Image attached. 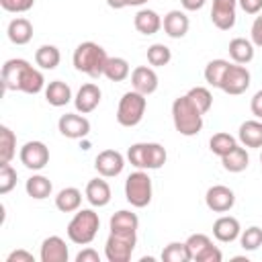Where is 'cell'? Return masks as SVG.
<instances>
[{
    "label": "cell",
    "instance_id": "cell-25",
    "mask_svg": "<svg viewBox=\"0 0 262 262\" xmlns=\"http://www.w3.org/2000/svg\"><path fill=\"white\" fill-rule=\"evenodd\" d=\"M45 98L51 106H66L72 100V88L61 80H53L45 88Z\"/></svg>",
    "mask_w": 262,
    "mask_h": 262
},
{
    "label": "cell",
    "instance_id": "cell-14",
    "mask_svg": "<svg viewBox=\"0 0 262 262\" xmlns=\"http://www.w3.org/2000/svg\"><path fill=\"white\" fill-rule=\"evenodd\" d=\"M235 2L237 0H213L211 20L217 29L229 31L235 25Z\"/></svg>",
    "mask_w": 262,
    "mask_h": 262
},
{
    "label": "cell",
    "instance_id": "cell-16",
    "mask_svg": "<svg viewBox=\"0 0 262 262\" xmlns=\"http://www.w3.org/2000/svg\"><path fill=\"white\" fill-rule=\"evenodd\" d=\"M41 262H68V246L59 235H49L41 244Z\"/></svg>",
    "mask_w": 262,
    "mask_h": 262
},
{
    "label": "cell",
    "instance_id": "cell-40",
    "mask_svg": "<svg viewBox=\"0 0 262 262\" xmlns=\"http://www.w3.org/2000/svg\"><path fill=\"white\" fill-rule=\"evenodd\" d=\"M16 186V170L10 164L0 166V194H8Z\"/></svg>",
    "mask_w": 262,
    "mask_h": 262
},
{
    "label": "cell",
    "instance_id": "cell-1",
    "mask_svg": "<svg viewBox=\"0 0 262 262\" xmlns=\"http://www.w3.org/2000/svg\"><path fill=\"white\" fill-rule=\"evenodd\" d=\"M2 86L6 90L39 94L45 86V78L27 59H8L2 66Z\"/></svg>",
    "mask_w": 262,
    "mask_h": 262
},
{
    "label": "cell",
    "instance_id": "cell-27",
    "mask_svg": "<svg viewBox=\"0 0 262 262\" xmlns=\"http://www.w3.org/2000/svg\"><path fill=\"white\" fill-rule=\"evenodd\" d=\"M82 205V192L76 188V186H68V188H61L55 196V207L61 211V213H74L78 211Z\"/></svg>",
    "mask_w": 262,
    "mask_h": 262
},
{
    "label": "cell",
    "instance_id": "cell-17",
    "mask_svg": "<svg viewBox=\"0 0 262 262\" xmlns=\"http://www.w3.org/2000/svg\"><path fill=\"white\" fill-rule=\"evenodd\" d=\"M162 27H164V33L172 39H182L186 33H188V27H190V20L186 16V12L182 10H170L164 20H162Z\"/></svg>",
    "mask_w": 262,
    "mask_h": 262
},
{
    "label": "cell",
    "instance_id": "cell-26",
    "mask_svg": "<svg viewBox=\"0 0 262 262\" xmlns=\"http://www.w3.org/2000/svg\"><path fill=\"white\" fill-rule=\"evenodd\" d=\"M25 190H27V194H29L31 199L43 201V199H47V196L51 194L53 184H51V180H49L47 176H43V174H33V176L25 182Z\"/></svg>",
    "mask_w": 262,
    "mask_h": 262
},
{
    "label": "cell",
    "instance_id": "cell-35",
    "mask_svg": "<svg viewBox=\"0 0 262 262\" xmlns=\"http://www.w3.org/2000/svg\"><path fill=\"white\" fill-rule=\"evenodd\" d=\"M170 59H172V51L164 43H154V45L147 47V61H149V66L162 68V66H168Z\"/></svg>",
    "mask_w": 262,
    "mask_h": 262
},
{
    "label": "cell",
    "instance_id": "cell-5",
    "mask_svg": "<svg viewBox=\"0 0 262 262\" xmlns=\"http://www.w3.org/2000/svg\"><path fill=\"white\" fill-rule=\"evenodd\" d=\"M166 149L160 143H133L127 149V160L137 170H158L166 164Z\"/></svg>",
    "mask_w": 262,
    "mask_h": 262
},
{
    "label": "cell",
    "instance_id": "cell-23",
    "mask_svg": "<svg viewBox=\"0 0 262 262\" xmlns=\"http://www.w3.org/2000/svg\"><path fill=\"white\" fill-rule=\"evenodd\" d=\"M6 33H8V39L14 45H27L33 39V25H31V20L18 16V18H12L8 23Z\"/></svg>",
    "mask_w": 262,
    "mask_h": 262
},
{
    "label": "cell",
    "instance_id": "cell-18",
    "mask_svg": "<svg viewBox=\"0 0 262 262\" xmlns=\"http://www.w3.org/2000/svg\"><path fill=\"white\" fill-rule=\"evenodd\" d=\"M131 84H133V90H137L145 96L154 94L158 90V74L147 66H139L131 74Z\"/></svg>",
    "mask_w": 262,
    "mask_h": 262
},
{
    "label": "cell",
    "instance_id": "cell-39",
    "mask_svg": "<svg viewBox=\"0 0 262 262\" xmlns=\"http://www.w3.org/2000/svg\"><path fill=\"white\" fill-rule=\"evenodd\" d=\"M184 244H186V250H188L190 260H196V256H199L209 244H213V242H211L209 235H205V233H192V235H188V239H186Z\"/></svg>",
    "mask_w": 262,
    "mask_h": 262
},
{
    "label": "cell",
    "instance_id": "cell-42",
    "mask_svg": "<svg viewBox=\"0 0 262 262\" xmlns=\"http://www.w3.org/2000/svg\"><path fill=\"white\" fill-rule=\"evenodd\" d=\"M221 258H223L221 250H219L217 246L209 244V246H207V248L196 256V262H221Z\"/></svg>",
    "mask_w": 262,
    "mask_h": 262
},
{
    "label": "cell",
    "instance_id": "cell-48",
    "mask_svg": "<svg viewBox=\"0 0 262 262\" xmlns=\"http://www.w3.org/2000/svg\"><path fill=\"white\" fill-rule=\"evenodd\" d=\"M205 2H207V0H180L182 8H184V10H190V12L201 10V8L205 6Z\"/></svg>",
    "mask_w": 262,
    "mask_h": 262
},
{
    "label": "cell",
    "instance_id": "cell-51",
    "mask_svg": "<svg viewBox=\"0 0 262 262\" xmlns=\"http://www.w3.org/2000/svg\"><path fill=\"white\" fill-rule=\"evenodd\" d=\"M260 164H262V154H260Z\"/></svg>",
    "mask_w": 262,
    "mask_h": 262
},
{
    "label": "cell",
    "instance_id": "cell-37",
    "mask_svg": "<svg viewBox=\"0 0 262 262\" xmlns=\"http://www.w3.org/2000/svg\"><path fill=\"white\" fill-rule=\"evenodd\" d=\"M162 260L164 262H188V250L184 242H172L162 250Z\"/></svg>",
    "mask_w": 262,
    "mask_h": 262
},
{
    "label": "cell",
    "instance_id": "cell-29",
    "mask_svg": "<svg viewBox=\"0 0 262 262\" xmlns=\"http://www.w3.org/2000/svg\"><path fill=\"white\" fill-rule=\"evenodd\" d=\"M221 164H223V168H225L227 172H242V170L248 168L250 156H248V151H246L244 147L235 145L229 154H225V156L221 158Z\"/></svg>",
    "mask_w": 262,
    "mask_h": 262
},
{
    "label": "cell",
    "instance_id": "cell-24",
    "mask_svg": "<svg viewBox=\"0 0 262 262\" xmlns=\"http://www.w3.org/2000/svg\"><path fill=\"white\" fill-rule=\"evenodd\" d=\"M229 57L233 59V63H250L254 59V43L244 39V37H235L229 41Z\"/></svg>",
    "mask_w": 262,
    "mask_h": 262
},
{
    "label": "cell",
    "instance_id": "cell-43",
    "mask_svg": "<svg viewBox=\"0 0 262 262\" xmlns=\"http://www.w3.org/2000/svg\"><path fill=\"white\" fill-rule=\"evenodd\" d=\"M250 37H252V43L256 47H262V14L254 18L252 23V31H250Z\"/></svg>",
    "mask_w": 262,
    "mask_h": 262
},
{
    "label": "cell",
    "instance_id": "cell-28",
    "mask_svg": "<svg viewBox=\"0 0 262 262\" xmlns=\"http://www.w3.org/2000/svg\"><path fill=\"white\" fill-rule=\"evenodd\" d=\"M108 227H111V231L137 233V227H139V219H137V215H135V213L121 209V211H117V213L111 217V221H108Z\"/></svg>",
    "mask_w": 262,
    "mask_h": 262
},
{
    "label": "cell",
    "instance_id": "cell-32",
    "mask_svg": "<svg viewBox=\"0 0 262 262\" xmlns=\"http://www.w3.org/2000/svg\"><path fill=\"white\" fill-rule=\"evenodd\" d=\"M227 68H229V61L227 59H211L207 63V68H205V80H207V84L213 86V88H219L221 82H223V76H225Z\"/></svg>",
    "mask_w": 262,
    "mask_h": 262
},
{
    "label": "cell",
    "instance_id": "cell-34",
    "mask_svg": "<svg viewBox=\"0 0 262 262\" xmlns=\"http://www.w3.org/2000/svg\"><path fill=\"white\" fill-rule=\"evenodd\" d=\"M235 145H237V141H235V137L229 135V133H215V135L209 139L211 151H213L215 156H219V158H223L225 154H229Z\"/></svg>",
    "mask_w": 262,
    "mask_h": 262
},
{
    "label": "cell",
    "instance_id": "cell-22",
    "mask_svg": "<svg viewBox=\"0 0 262 262\" xmlns=\"http://www.w3.org/2000/svg\"><path fill=\"white\" fill-rule=\"evenodd\" d=\"M133 25L141 35H154L162 29V18L156 10L141 8V10H137V14L133 18Z\"/></svg>",
    "mask_w": 262,
    "mask_h": 262
},
{
    "label": "cell",
    "instance_id": "cell-36",
    "mask_svg": "<svg viewBox=\"0 0 262 262\" xmlns=\"http://www.w3.org/2000/svg\"><path fill=\"white\" fill-rule=\"evenodd\" d=\"M186 96L190 98V102L205 115L209 108H211V104H213V94L209 92V88H205V86H194V88H190L188 92H186Z\"/></svg>",
    "mask_w": 262,
    "mask_h": 262
},
{
    "label": "cell",
    "instance_id": "cell-45",
    "mask_svg": "<svg viewBox=\"0 0 262 262\" xmlns=\"http://www.w3.org/2000/svg\"><path fill=\"white\" fill-rule=\"evenodd\" d=\"M246 14H258L262 10V0H237Z\"/></svg>",
    "mask_w": 262,
    "mask_h": 262
},
{
    "label": "cell",
    "instance_id": "cell-4",
    "mask_svg": "<svg viewBox=\"0 0 262 262\" xmlns=\"http://www.w3.org/2000/svg\"><path fill=\"white\" fill-rule=\"evenodd\" d=\"M100 227V219L98 213L92 209H78V213L72 217V221L68 223V237L70 242L78 244V246H88Z\"/></svg>",
    "mask_w": 262,
    "mask_h": 262
},
{
    "label": "cell",
    "instance_id": "cell-31",
    "mask_svg": "<svg viewBox=\"0 0 262 262\" xmlns=\"http://www.w3.org/2000/svg\"><path fill=\"white\" fill-rule=\"evenodd\" d=\"M14 154H16V137L6 125H0V166L10 164Z\"/></svg>",
    "mask_w": 262,
    "mask_h": 262
},
{
    "label": "cell",
    "instance_id": "cell-46",
    "mask_svg": "<svg viewBox=\"0 0 262 262\" xmlns=\"http://www.w3.org/2000/svg\"><path fill=\"white\" fill-rule=\"evenodd\" d=\"M76 262H100V256H98L96 250L86 248V250H82V252L76 256Z\"/></svg>",
    "mask_w": 262,
    "mask_h": 262
},
{
    "label": "cell",
    "instance_id": "cell-19",
    "mask_svg": "<svg viewBox=\"0 0 262 262\" xmlns=\"http://www.w3.org/2000/svg\"><path fill=\"white\" fill-rule=\"evenodd\" d=\"M242 233V227H239V221L231 215H223L219 217L215 223H213V235L223 242V244H229L233 239H237Z\"/></svg>",
    "mask_w": 262,
    "mask_h": 262
},
{
    "label": "cell",
    "instance_id": "cell-13",
    "mask_svg": "<svg viewBox=\"0 0 262 262\" xmlns=\"http://www.w3.org/2000/svg\"><path fill=\"white\" fill-rule=\"evenodd\" d=\"M205 203L213 213H225L235 205V194L231 188H227L223 184H215L207 190Z\"/></svg>",
    "mask_w": 262,
    "mask_h": 262
},
{
    "label": "cell",
    "instance_id": "cell-44",
    "mask_svg": "<svg viewBox=\"0 0 262 262\" xmlns=\"http://www.w3.org/2000/svg\"><path fill=\"white\" fill-rule=\"evenodd\" d=\"M6 262H35V258L27 250H14L6 256Z\"/></svg>",
    "mask_w": 262,
    "mask_h": 262
},
{
    "label": "cell",
    "instance_id": "cell-33",
    "mask_svg": "<svg viewBox=\"0 0 262 262\" xmlns=\"http://www.w3.org/2000/svg\"><path fill=\"white\" fill-rule=\"evenodd\" d=\"M104 76L111 82H123L129 76V63L123 57H108L104 66Z\"/></svg>",
    "mask_w": 262,
    "mask_h": 262
},
{
    "label": "cell",
    "instance_id": "cell-21",
    "mask_svg": "<svg viewBox=\"0 0 262 262\" xmlns=\"http://www.w3.org/2000/svg\"><path fill=\"white\" fill-rule=\"evenodd\" d=\"M237 139L246 147H262V121H244L237 129Z\"/></svg>",
    "mask_w": 262,
    "mask_h": 262
},
{
    "label": "cell",
    "instance_id": "cell-38",
    "mask_svg": "<svg viewBox=\"0 0 262 262\" xmlns=\"http://www.w3.org/2000/svg\"><path fill=\"white\" fill-rule=\"evenodd\" d=\"M239 244H242V248L248 250V252L258 250V248L262 246V229H260L258 225H252V227L244 229V231L239 233Z\"/></svg>",
    "mask_w": 262,
    "mask_h": 262
},
{
    "label": "cell",
    "instance_id": "cell-49",
    "mask_svg": "<svg viewBox=\"0 0 262 262\" xmlns=\"http://www.w3.org/2000/svg\"><path fill=\"white\" fill-rule=\"evenodd\" d=\"M106 4L111 8H115V10H119V8H125L127 6V0H106Z\"/></svg>",
    "mask_w": 262,
    "mask_h": 262
},
{
    "label": "cell",
    "instance_id": "cell-2",
    "mask_svg": "<svg viewBox=\"0 0 262 262\" xmlns=\"http://www.w3.org/2000/svg\"><path fill=\"white\" fill-rule=\"evenodd\" d=\"M74 68L90 78H100L104 76V66H106V51L94 43V41H84L74 49Z\"/></svg>",
    "mask_w": 262,
    "mask_h": 262
},
{
    "label": "cell",
    "instance_id": "cell-6",
    "mask_svg": "<svg viewBox=\"0 0 262 262\" xmlns=\"http://www.w3.org/2000/svg\"><path fill=\"white\" fill-rule=\"evenodd\" d=\"M145 94L137 92V90H129L123 94V98L119 100V108H117V121L123 127H135L141 123L143 115H145Z\"/></svg>",
    "mask_w": 262,
    "mask_h": 262
},
{
    "label": "cell",
    "instance_id": "cell-11",
    "mask_svg": "<svg viewBox=\"0 0 262 262\" xmlns=\"http://www.w3.org/2000/svg\"><path fill=\"white\" fill-rule=\"evenodd\" d=\"M57 129L63 137L68 139H82L90 133V121L84 115H74V113H66L59 117L57 121Z\"/></svg>",
    "mask_w": 262,
    "mask_h": 262
},
{
    "label": "cell",
    "instance_id": "cell-20",
    "mask_svg": "<svg viewBox=\"0 0 262 262\" xmlns=\"http://www.w3.org/2000/svg\"><path fill=\"white\" fill-rule=\"evenodd\" d=\"M86 199L92 207H106L111 203V186L102 178H92L86 184Z\"/></svg>",
    "mask_w": 262,
    "mask_h": 262
},
{
    "label": "cell",
    "instance_id": "cell-41",
    "mask_svg": "<svg viewBox=\"0 0 262 262\" xmlns=\"http://www.w3.org/2000/svg\"><path fill=\"white\" fill-rule=\"evenodd\" d=\"M35 4V0H0V6L6 10V12H27L31 10Z\"/></svg>",
    "mask_w": 262,
    "mask_h": 262
},
{
    "label": "cell",
    "instance_id": "cell-12",
    "mask_svg": "<svg viewBox=\"0 0 262 262\" xmlns=\"http://www.w3.org/2000/svg\"><path fill=\"white\" fill-rule=\"evenodd\" d=\"M94 168L100 176L104 178H113V176H119L125 168V158L117 151V149H104L96 156L94 160Z\"/></svg>",
    "mask_w": 262,
    "mask_h": 262
},
{
    "label": "cell",
    "instance_id": "cell-3",
    "mask_svg": "<svg viewBox=\"0 0 262 262\" xmlns=\"http://www.w3.org/2000/svg\"><path fill=\"white\" fill-rule=\"evenodd\" d=\"M172 121H174L176 131L184 137H192V135L201 133V129H203V113L190 102V98L186 94L178 96L172 102Z\"/></svg>",
    "mask_w": 262,
    "mask_h": 262
},
{
    "label": "cell",
    "instance_id": "cell-10",
    "mask_svg": "<svg viewBox=\"0 0 262 262\" xmlns=\"http://www.w3.org/2000/svg\"><path fill=\"white\" fill-rule=\"evenodd\" d=\"M20 162L29 170H43L49 162V149L43 141H27L18 154Z\"/></svg>",
    "mask_w": 262,
    "mask_h": 262
},
{
    "label": "cell",
    "instance_id": "cell-50",
    "mask_svg": "<svg viewBox=\"0 0 262 262\" xmlns=\"http://www.w3.org/2000/svg\"><path fill=\"white\" fill-rule=\"evenodd\" d=\"M147 0H127V6H141V4H145Z\"/></svg>",
    "mask_w": 262,
    "mask_h": 262
},
{
    "label": "cell",
    "instance_id": "cell-30",
    "mask_svg": "<svg viewBox=\"0 0 262 262\" xmlns=\"http://www.w3.org/2000/svg\"><path fill=\"white\" fill-rule=\"evenodd\" d=\"M59 59H61V53L55 45H41L35 51V63L41 70H55L59 66Z\"/></svg>",
    "mask_w": 262,
    "mask_h": 262
},
{
    "label": "cell",
    "instance_id": "cell-9",
    "mask_svg": "<svg viewBox=\"0 0 262 262\" xmlns=\"http://www.w3.org/2000/svg\"><path fill=\"white\" fill-rule=\"evenodd\" d=\"M219 88L225 94H231V96L244 94L250 88V72H248V68L242 66V63H229Z\"/></svg>",
    "mask_w": 262,
    "mask_h": 262
},
{
    "label": "cell",
    "instance_id": "cell-15",
    "mask_svg": "<svg viewBox=\"0 0 262 262\" xmlns=\"http://www.w3.org/2000/svg\"><path fill=\"white\" fill-rule=\"evenodd\" d=\"M100 96H102V94H100V88H98L96 84H92V82L82 84L80 90H78V94H76V98H74L76 111L82 113V115L92 113V111L100 104Z\"/></svg>",
    "mask_w": 262,
    "mask_h": 262
},
{
    "label": "cell",
    "instance_id": "cell-8",
    "mask_svg": "<svg viewBox=\"0 0 262 262\" xmlns=\"http://www.w3.org/2000/svg\"><path fill=\"white\" fill-rule=\"evenodd\" d=\"M135 244H137V233L111 231L104 244V256L108 262H129L135 250Z\"/></svg>",
    "mask_w": 262,
    "mask_h": 262
},
{
    "label": "cell",
    "instance_id": "cell-7",
    "mask_svg": "<svg viewBox=\"0 0 262 262\" xmlns=\"http://www.w3.org/2000/svg\"><path fill=\"white\" fill-rule=\"evenodd\" d=\"M125 199L137 209H143L151 203V178L147 176V172L137 170V172L127 176V180H125Z\"/></svg>",
    "mask_w": 262,
    "mask_h": 262
},
{
    "label": "cell",
    "instance_id": "cell-47",
    "mask_svg": "<svg viewBox=\"0 0 262 262\" xmlns=\"http://www.w3.org/2000/svg\"><path fill=\"white\" fill-rule=\"evenodd\" d=\"M250 108H252V115H254L256 119H260V121H262V90H258V92L252 96Z\"/></svg>",
    "mask_w": 262,
    "mask_h": 262
}]
</instances>
